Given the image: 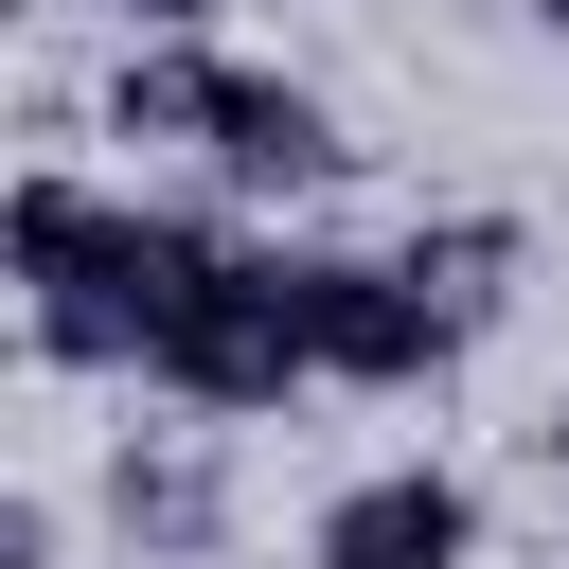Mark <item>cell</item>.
<instances>
[{
    "instance_id": "9c48e42d",
    "label": "cell",
    "mask_w": 569,
    "mask_h": 569,
    "mask_svg": "<svg viewBox=\"0 0 569 569\" xmlns=\"http://www.w3.org/2000/svg\"><path fill=\"white\" fill-rule=\"evenodd\" d=\"M0 569H53V498H0Z\"/></svg>"
},
{
    "instance_id": "52a82bcc",
    "label": "cell",
    "mask_w": 569,
    "mask_h": 569,
    "mask_svg": "<svg viewBox=\"0 0 569 569\" xmlns=\"http://www.w3.org/2000/svg\"><path fill=\"white\" fill-rule=\"evenodd\" d=\"M107 516H124L142 551H196V533H213V480H196V462H160V445H124V480H107Z\"/></svg>"
},
{
    "instance_id": "8992f818",
    "label": "cell",
    "mask_w": 569,
    "mask_h": 569,
    "mask_svg": "<svg viewBox=\"0 0 569 569\" xmlns=\"http://www.w3.org/2000/svg\"><path fill=\"white\" fill-rule=\"evenodd\" d=\"M516 267H533V231H516V213H427V231H409V284H427L462 338L516 302Z\"/></svg>"
},
{
    "instance_id": "277c9868",
    "label": "cell",
    "mask_w": 569,
    "mask_h": 569,
    "mask_svg": "<svg viewBox=\"0 0 569 569\" xmlns=\"http://www.w3.org/2000/svg\"><path fill=\"white\" fill-rule=\"evenodd\" d=\"M284 302H302L320 391H427L462 356V320L409 284V249H284Z\"/></svg>"
},
{
    "instance_id": "7a4b0ae2",
    "label": "cell",
    "mask_w": 569,
    "mask_h": 569,
    "mask_svg": "<svg viewBox=\"0 0 569 569\" xmlns=\"http://www.w3.org/2000/svg\"><path fill=\"white\" fill-rule=\"evenodd\" d=\"M107 124L124 142H178V160H213L231 196H320L356 142H338V107L302 89V71H249V53H213V36H142L124 71H107Z\"/></svg>"
},
{
    "instance_id": "ba28073f",
    "label": "cell",
    "mask_w": 569,
    "mask_h": 569,
    "mask_svg": "<svg viewBox=\"0 0 569 569\" xmlns=\"http://www.w3.org/2000/svg\"><path fill=\"white\" fill-rule=\"evenodd\" d=\"M107 18H124V53H142V36H213L231 0H107Z\"/></svg>"
},
{
    "instance_id": "8fae6325",
    "label": "cell",
    "mask_w": 569,
    "mask_h": 569,
    "mask_svg": "<svg viewBox=\"0 0 569 569\" xmlns=\"http://www.w3.org/2000/svg\"><path fill=\"white\" fill-rule=\"evenodd\" d=\"M533 36H551V53H569V0H533Z\"/></svg>"
},
{
    "instance_id": "3957f363",
    "label": "cell",
    "mask_w": 569,
    "mask_h": 569,
    "mask_svg": "<svg viewBox=\"0 0 569 569\" xmlns=\"http://www.w3.org/2000/svg\"><path fill=\"white\" fill-rule=\"evenodd\" d=\"M142 213L160 196H89V178H18L0 249H18V320L53 373H142Z\"/></svg>"
},
{
    "instance_id": "30bf717a",
    "label": "cell",
    "mask_w": 569,
    "mask_h": 569,
    "mask_svg": "<svg viewBox=\"0 0 569 569\" xmlns=\"http://www.w3.org/2000/svg\"><path fill=\"white\" fill-rule=\"evenodd\" d=\"M533 462H551V498H569V409H551V427H533Z\"/></svg>"
},
{
    "instance_id": "6da1fadb",
    "label": "cell",
    "mask_w": 569,
    "mask_h": 569,
    "mask_svg": "<svg viewBox=\"0 0 569 569\" xmlns=\"http://www.w3.org/2000/svg\"><path fill=\"white\" fill-rule=\"evenodd\" d=\"M142 391L160 409H213V427H249V409H284V391H320V356H302V302H284V249L267 231H231V213H142Z\"/></svg>"
},
{
    "instance_id": "5b68a950",
    "label": "cell",
    "mask_w": 569,
    "mask_h": 569,
    "mask_svg": "<svg viewBox=\"0 0 569 569\" xmlns=\"http://www.w3.org/2000/svg\"><path fill=\"white\" fill-rule=\"evenodd\" d=\"M302 569H480V480L462 462H373L302 516Z\"/></svg>"
}]
</instances>
